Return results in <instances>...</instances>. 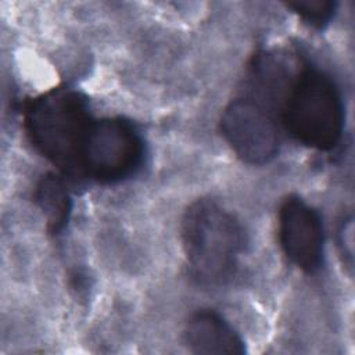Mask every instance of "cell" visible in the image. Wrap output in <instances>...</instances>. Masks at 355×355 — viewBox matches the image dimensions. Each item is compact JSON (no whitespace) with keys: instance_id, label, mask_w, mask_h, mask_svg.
Returning <instances> with one entry per match:
<instances>
[{"instance_id":"6da1fadb","label":"cell","mask_w":355,"mask_h":355,"mask_svg":"<svg viewBox=\"0 0 355 355\" xmlns=\"http://www.w3.org/2000/svg\"><path fill=\"white\" fill-rule=\"evenodd\" d=\"M180 236L189 270L202 286L230 282L248 244L241 222L211 198H198L187 207Z\"/></svg>"},{"instance_id":"7a4b0ae2","label":"cell","mask_w":355,"mask_h":355,"mask_svg":"<svg viewBox=\"0 0 355 355\" xmlns=\"http://www.w3.org/2000/svg\"><path fill=\"white\" fill-rule=\"evenodd\" d=\"M94 118L73 89H53L28 103L24 126L32 146L65 175L80 178V153Z\"/></svg>"},{"instance_id":"52a82bcc","label":"cell","mask_w":355,"mask_h":355,"mask_svg":"<svg viewBox=\"0 0 355 355\" xmlns=\"http://www.w3.org/2000/svg\"><path fill=\"white\" fill-rule=\"evenodd\" d=\"M183 343L194 354H234L245 352V343L237 330L216 311L194 312L183 327Z\"/></svg>"},{"instance_id":"277c9868","label":"cell","mask_w":355,"mask_h":355,"mask_svg":"<svg viewBox=\"0 0 355 355\" xmlns=\"http://www.w3.org/2000/svg\"><path fill=\"white\" fill-rule=\"evenodd\" d=\"M144 155L143 136L129 119H94L80 153V178L101 184L123 182L139 172Z\"/></svg>"},{"instance_id":"3957f363","label":"cell","mask_w":355,"mask_h":355,"mask_svg":"<svg viewBox=\"0 0 355 355\" xmlns=\"http://www.w3.org/2000/svg\"><path fill=\"white\" fill-rule=\"evenodd\" d=\"M291 136L306 147L330 151L344 132V103L334 80L320 69H304L293 83L283 110Z\"/></svg>"},{"instance_id":"ba28073f","label":"cell","mask_w":355,"mask_h":355,"mask_svg":"<svg viewBox=\"0 0 355 355\" xmlns=\"http://www.w3.org/2000/svg\"><path fill=\"white\" fill-rule=\"evenodd\" d=\"M35 200L46 218L47 230L51 234L61 233L72 209V200L62 179L54 173L44 175L36 186Z\"/></svg>"},{"instance_id":"30bf717a","label":"cell","mask_w":355,"mask_h":355,"mask_svg":"<svg viewBox=\"0 0 355 355\" xmlns=\"http://www.w3.org/2000/svg\"><path fill=\"white\" fill-rule=\"evenodd\" d=\"M338 247L348 268H352V218L343 219L338 229Z\"/></svg>"},{"instance_id":"5b68a950","label":"cell","mask_w":355,"mask_h":355,"mask_svg":"<svg viewBox=\"0 0 355 355\" xmlns=\"http://www.w3.org/2000/svg\"><path fill=\"white\" fill-rule=\"evenodd\" d=\"M220 132L245 164L265 165L279 153V128L272 112L254 98L232 100L220 115Z\"/></svg>"},{"instance_id":"9c48e42d","label":"cell","mask_w":355,"mask_h":355,"mask_svg":"<svg viewBox=\"0 0 355 355\" xmlns=\"http://www.w3.org/2000/svg\"><path fill=\"white\" fill-rule=\"evenodd\" d=\"M286 6L304 22L318 29L329 25L337 10V1L334 0H290Z\"/></svg>"},{"instance_id":"8992f818","label":"cell","mask_w":355,"mask_h":355,"mask_svg":"<svg viewBox=\"0 0 355 355\" xmlns=\"http://www.w3.org/2000/svg\"><path fill=\"white\" fill-rule=\"evenodd\" d=\"M279 243L287 259L305 273L323 265L324 232L319 212L298 196H288L279 208Z\"/></svg>"}]
</instances>
